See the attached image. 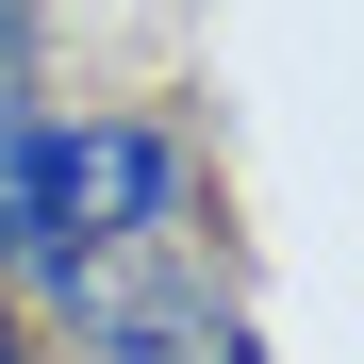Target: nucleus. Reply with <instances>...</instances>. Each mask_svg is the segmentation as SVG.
I'll return each instance as SVG.
<instances>
[{
  "label": "nucleus",
  "instance_id": "obj_1",
  "mask_svg": "<svg viewBox=\"0 0 364 364\" xmlns=\"http://www.w3.org/2000/svg\"><path fill=\"white\" fill-rule=\"evenodd\" d=\"M199 249V133L116 100H17L0 133V298H50L83 315L116 265Z\"/></svg>",
  "mask_w": 364,
  "mask_h": 364
},
{
  "label": "nucleus",
  "instance_id": "obj_2",
  "mask_svg": "<svg viewBox=\"0 0 364 364\" xmlns=\"http://www.w3.org/2000/svg\"><path fill=\"white\" fill-rule=\"evenodd\" d=\"M166 364H265V331H249V315H232V298H199V315H182V331H166Z\"/></svg>",
  "mask_w": 364,
  "mask_h": 364
},
{
  "label": "nucleus",
  "instance_id": "obj_3",
  "mask_svg": "<svg viewBox=\"0 0 364 364\" xmlns=\"http://www.w3.org/2000/svg\"><path fill=\"white\" fill-rule=\"evenodd\" d=\"M17 50H33V0H0V83H17Z\"/></svg>",
  "mask_w": 364,
  "mask_h": 364
},
{
  "label": "nucleus",
  "instance_id": "obj_4",
  "mask_svg": "<svg viewBox=\"0 0 364 364\" xmlns=\"http://www.w3.org/2000/svg\"><path fill=\"white\" fill-rule=\"evenodd\" d=\"M0 364H33V315H17V298H0Z\"/></svg>",
  "mask_w": 364,
  "mask_h": 364
}]
</instances>
